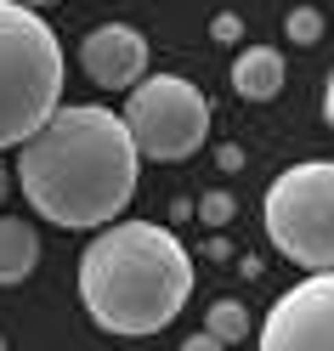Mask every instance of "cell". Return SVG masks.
<instances>
[{"instance_id":"6da1fadb","label":"cell","mask_w":334,"mask_h":351,"mask_svg":"<svg viewBox=\"0 0 334 351\" xmlns=\"http://www.w3.org/2000/svg\"><path fill=\"white\" fill-rule=\"evenodd\" d=\"M142 153L125 114L97 102H62L17 147V187L51 227H108L136 199Z\"/></svg>"},{"instance_id":"7a4b0ae2","label":"cell","mask_w":334,"mask_h":351,"mask_svg":"<svg viewBox=\"0 0 334 351\" xmlns=\"http://www.w3.org/2000/svg\"><path fill=\"white\" fill-rule=\"evenodd\" d=\"M193 300V255L159 221H108L80 255V306L119 340L159 335Z\"/></svg>"},{"instance_id":"3957f363","label":"cell","mask_w":334,"mask_h":351,"mask_svg":"<svg viewBox=\"0 0 334 351\" xmlns=\"http://www.w3.org/2000/svg\"><path fill=\"white\" fill-rule=\"evenodd\" d=\"M62 108V46L34 6L0 0V147H23Z\"/></svg>"},{"instance_id":"277c9868","label":"cell","mask_w":334,"mask_h":351,"mask_svg":"<svg viewBox=\"0 0 334 351\" xmlns=\"http://www.w3.org/2000/svg\"><path fill=\"white\" fill-rule=\"evenodd\" d=\"M266 238L306 272H334V159L289 165L261 204Z\"/></svg>"},{"instance_id":"5b68a950","label":"cell","mask_w":334,"mask_h":351,"mask_svg":"<svg viewBox=\"0 0 334 351\" xmlns=\"http://www.w3.org/2000/svg\"><path fill=\"white\" fill-rule=\"evenodd\" d=\"M125 125L136 136L142 159H159V165H182L193 159L210 136V102L193 80L182 74H147L142 85H130V102H125Z\"/></svg>"},{"instance_id":"8992f818","label":"cell","mask_w":334,"mask_h":351,"mask_svg":"<svg viewBox=\"0 0 334 351\" xmlns=\"http://www.w3.org/2000/svg\"><path fill=\"white\" fill-rule=\"evenodd\" d=\"M261 351H334V272H311L272 300L261 323Z\"/></svg>"},{"instance_id":"52a82bcc","label":"cell","mask_w":334,"mask_h":351,"mask_svg":"<svg viewBox=\"0 0 334 351\" xmlns=\"http://www.w3.org/2000/svg\"><path fill=\"white\" fill-rule=\"evenodd\" d=\"M80 62L102 91H130V85L147 80V40L130 23H102V29L85 34Z\"/></svg>"},{"instance_id":"ba28073f","label":"cell","mask_w":334,"mask_h":351,"mask_svg":"<svg viewBox=\"0 0 334 351\" xmlns=\"http://www.w3.org/2000/svg\"><path fill=\"white\" fill-rule=\"evenodd\" d=\"M283 80H289L283 51H272V46H243L232 57V91L243 102H272L283 91Z\"/></svg>"},{"instance_id":"9c48e42d","label":"cell","mask_w":334,"mask_h":351,"mask_svg":"<svg viewBox=\"0 0 334 351\" xmlns=\"http://www.w3.org/2000/svg\"><path fill=\"white\" fill-rule=\"evenodd\" d=\"M40 261V238L29 221H17V215H0V289H12V283H23Z\"/></svg>"},{"instance_id":"30bf717a","label":"cell","mask_w":334,"mask_h":351,"mask_svg":"<svg viewBox=\"0 0 334 351\" xmlns=\"http://www.w3.org/2000/svg\"><path fill=\"white\" fill-rule=\"evenodd\" d=\"M204 328H210L221 346H238V340H250L255 323H250V306H243V300H215L210 312H204Z\"/></svg>"},{"instance_id":"8fae6325","label":"cell","mask_w":334,"mask_h":351,"mask_svg":"<svg viewBox=\"0 0 334 351\" xmlns=\"http://www.w3.org/2000/svg\"><path fill=\"white\" fill-rule=\"evenodd\" d=\"M318 34H323V17L311 12V6H295V12H289V40H300V46H311Z\"/></svg>"},{"instance_id":"7c38bea8","label":"cell","mask_w":334,"mask_h":351,"mask_svg":"<svg viewBox=\"0 0 334 351\" xmlns=\"http://www.w3.org/2000/svg\"><path fill=\"white\" fill-rule=\"evenodd\" d=\"M232 210H238V204H232V193H204V199H198V215H204L210 227H227V221H232Z\"/></svg>"},{"instance_id":"4fadbf2b","label":"cell","mask_w":334,"mask_h":351,"mask_svg":"<svg viewBox=\"0 0 334 351\" xmlns=\"http://www.w3.org/2000/svg\"><path fill=\"white\" fill-rule=\"evenodd\" d=\"M182 351H227V346H221L210 328H198V335H187V340H182Z\"/></svg>"},{"instance_id":"5bb4252c","label":"cell","mask_w":334,"mask_h":351,"mask_svg":"<svg viewBox=\"0 0 334 351\" xmlns=\"http://www.w3.org/2000/svg\"><path fill=\"white\" fill-rule=\"evenodd\" d=\"M210 34H215V40H238L243 29H238V17H232V12H221L215 23H210Z\"/></svg>"},{"instance_id":"9a60e30c","label":"cell","mask_w":334,"mask_h":351,"mask_svg":"<svg viewBox=\"0 0 334 351\" xmlns=\"http://www.w3.org/2000/svg\"><path fill=\"white\" fill-rule=\"evenodd\" d=\"M215 159H221V170H238V165H243V153H238V147H221Z\"/></svg>"},{"instance_id":"2e32d148","label":"cell","mask_w":334,"mask_h":351,"mask_svg":"<svg viewBox=\"0 0 334 351\" xmlns=\"http://www.w3.org/2000/svg\"><path fill=\"white\" fill-rule=\"evenodd\" d=\"M323 119L334 125V74H329V85H323Z\"/></svg>"},{"instance_id":"e0dca14e","label":"cell","mask_w":334,"mask_h":351,"mask_svg":"<svg viewBox=\"0 0 334 351\" xmlns=\"http://www.w3.org/2000/svg\"><path fill=\"white\" fill-rule=\"evenodd\" d=\"M6 193H12V170L0 165V204H6Z\"/></svg>"},{"instance_id":"ac0fdd59","label":"cell","mask_w":334,"mask_h":351,"mask_svg":"<svg viewBox=\"0 0 334 351\" xmlns=\"http://www.w3.org/2000/svg\"><path fill=\"white\" fill-rule=\"evenodd\" d=\"M17 6H51V0H17Z\"/></svg>"},{"instance_id":"d6986e66","label":"cell","mask_w":334,"mask_h":351,"mask_svg":"<svg viewBox=\"0 0 334 351\" xmlns=\"http://www.w3.org/2000/svg\"><path fill=\"white\" fill-rule=\"evenodd\" d=\"M0 351H6V340H0Z\"/></svg>"}]
</instances>
